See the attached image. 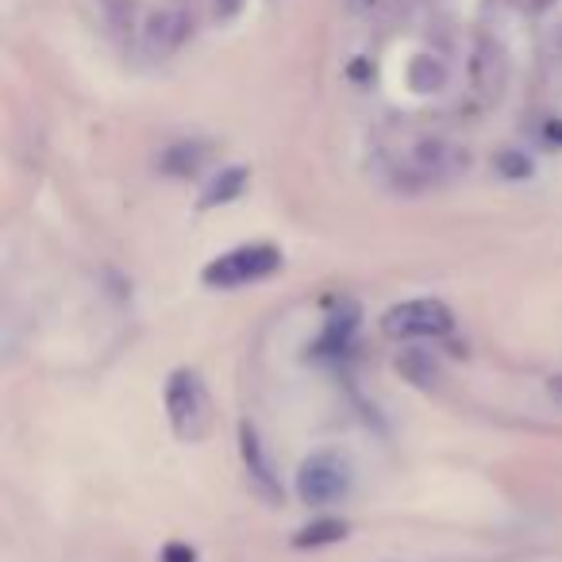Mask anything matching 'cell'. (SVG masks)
Listing matches in <instances>:
<instances>
[{
  "mask_svg": "<svg viewBox=\"0 0 562 562\" xmlns=\"http://www.w3.org/2000/svg\"><path fill=\"white\" fill-rule=\"evenodd\" d=\"M201 158H204V147H201V143H178V147L166 150L162 166H166L170 173H193L196 166H201Z\"/></svg>",
  "mask_w": 562,
  "mask_h": 562,
  "instance_id": "11",
  "label": "cell"
},
{
  "mask_svg": "<svg viewBox=\"0 0 562 562\" xmlns=\"http://www.w3.org/2000/svg\"><path fill=\"white\" fill-rule=\"evenodd\" d=\"M351 490V470L336 454H313L297 474V493L305 505H331Z\"/></svg>",
  "mask_w": 562,
  "mask_h": 562,
  "instance_id": "4",
  "label": "cell"
},
{
  "mask_svg": "<svg viewBox=\"0 0 562 562\" xmlns=\"http://www.w3.org/2000/svg\"><path fill=\"white\" fill-rule=\"evenodd\" d=\"M547 393H551V397L562 405V374H554V378H551V385H547Z\"/></svg>",
  "mask_w": 562,
  "mask_h": 562,
  "instance_id": "15",
  "label": "cell"
},
{
  "mask_svg": "<svg viewBox=\"0 0 562 562\" xmlns=\"http://www.w3.org/2000/svg\"><path fill=\"white\" fill-rule=\"evenodd\" d=\"M382 328L401 339H436L454 328V316L443 301L420 297V301H405V305H393L385 313Z\"/></svg>",
  "mask_w": 562,
  "mask_h": 562,
  "instance_id": "3",
  "label": "cell"
},
{
  "mask_svg": "<svg viewBox=\"0 0 562 562\" xmlns=\"http://www.w3.org/2000/svg\"><path fill=\"white\" fill-rule=\"evenodd\" d=\"M281 266V255L266 243L255 247H235L227 255H220L216 262L204 266V281L216 285V290H235V285H247V281H262L266 273H273Z\"/></svg>",
  "mask_w": 562,
  "mask_h": 562,
  "instance_id": "2",
  "label": "cell"
},
{
  "mask_svg": "<svg viewBox=\"0 0 562 562\" xmlns=\"http://www.w3.org/2000/svg\"><path fill=\"white\" fill-rule=\"evenodd\" d=\"M239 454H243V467H247L250 482L258 485V493H266V497L278 501L281 497L278 477H273L270 462H266V451H262V443H258V436H255V428H250V424H243V428H239Z\"/></svg>",
  "mask_w": 562,
  "mask_h": 562,
  "instance_id": "7",
  "label": "cell"
},
{
  "mask_svg": "<svg viewBox=\"0 0 562 562\" xmlns=\"http://www.w3.org/2000/svg\"><path fill=\"white\" fill-rule=\"evenodd\" d=\"M416 166H424L428 173L459 170V166H467V155L443 139H424L420 147H416Z\"/></svg>",
  "mask_w": 562,
  "mask_h": 562,
  "instance_id": "8",
  "label": "cell"
},
{
  "mask_svg": "<svg viewBox=\"0 0 562 562\" xmlns=\"http://www.w3.org/2000/svg\"><path fill=\"white\" fill-rule=\"evenodd\" d=\"M243 9V0H212V16L216 20H232Z\"/></svg>",
  "mask_w": 562,
  "mask_h": 562,
  "instance_id": "13",
  "label": "cell"
},
{
  "mask_svg": "<svg viewBox=\"0 0 562 562\" xmlns=\"http://www.w3.org/2000/svg\"><path fill=\"white\" fill-rule=\"evenodd\" d=\"M193 35V16L186 9H162L147 20V50L150 55H173Z\"/></svg>",
  "mask_w": 562,
  "mask_h": 562,
  "instance_id": "6",
  "label": "cell"
},
{
  "mask_svg": "<svg viewBox=\"0 0 562 562\" xmlns=\"http://www.w3.org/2000/svg\"><path fill=\"white\" fill-rule=\"evenodd\" d=\"M344 536H347L344 520H316L297 536V547H324V543H336V539H344Z\"/></svg>",
  "mask_w": 562,
  "mask_h": 562,
  "instance_id": "12",
  "label": "cell"
},
{
  "mask_svg": "<svg viewBox=\"0 0 562 562\" xmlns=\"http://www.w3.org/2000/svg\"><path fill=\"white\" fill-rule=\"evenodd\" d=\"M162 562H193V551H189V547H181V543H170L162 551Z\"/></svg>",
  "mask_w": 562,
  "mask_h": 562,
  "instance_id": "14",
  "label": "cell"
},
{
  "mask_svg": "<svg viewBox=\"0 0 562 562\" xmlns=\"http://www.w3.org/2000/svg\"><path fill=\"white\" fill-rule=\"evenodd\" d=\"M408 86H413L416 93H436V89L447 86V66L431 55L413 58V66H408Z\"/></svg>",
  "mask_w": 562,
  "mask_h": 562,
  "instance_id": "9",
  "label": "cell"
},
{
  "mask_svg": "<svg viewBox=\"0 0 562 562\" xmlns=\"http://www.w3.org/2000/svg\"><path fill=\"white\" fill-rule=\"evenodd\" d=\"M166 413L178 439H201L209 428V393L193 370H173L166 385Z\"/></svg>",
  "mask_w": 562,
  "mask_h": 562,
  "instance_id": "1",
  "label": "cell"
},
{
  "mask_svg": "<svg viewBox=\"0 0 562 562\" xmlns=\"http://www.w3.org/2000/svg\"><path fill=\"white\" fill-rule=\"evenodd\" d=\"M508 86V58H505V47L490 35L474 43L470 50V89H474L482 101H497Z\"/></svg>",
  "mask_w": 562,
  "mask_h": 562,
  "instance_id": "5",
  "label": "cell"
},
{
  "mask_svg": "<svg viewBox=\"0 0 562 562\" xmlns=\"http://www.w3.org/2000/svg\"><path fill=\"white\" fill-rule=\"evenodd\" d=\"M243 186H247V173H243V170H224L209 186V193H204V204H227V201H235V196L243 193Z\"/></svg>",
  "mask_w": 562,
  "mask_h": 562,
  "instance_id": "10",
  "label": "cell"
},
{
  "mask_svg": "<svg viewBox=\"0 0 562 562\" xmlns=\"http://www.w3.org/2000/svg\"><path fill=\"white\" fill-rule=\"evenodd\" d=\"M528 4V12H543V9H551L554 0H524Z\"/></svg>",
  "mask_w": 562,
  "mask_h": 562,
  "instance_id": "16",
  "label": "cell"
}]
</instances>
